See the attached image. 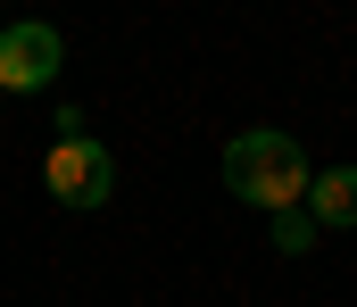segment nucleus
Listing matches in <instances>:
<instances>
[{
  "label": "nucleus",
  "instance_id": "f257e3e1",
  "mask_svg": "<svg viewBox=\"0 0 357 307\" xmlns=\"http://www.w3.org/2000/svg\"><path fill=\"white\" fill-rule=\"evenodd\" d=\"M307 183H316V166H307V150L291 141V133H233L225 141V191L250 207H266V216H291V207H307Z\"/></svg>",
  "mask_w": 357,
  "mask_h": 307
},
{
  "label": "nucleus",
  "instance_id": "f03ea898",
  "mask_svg": "<svg viewBox=\"0 0 357 307\" xmlns=\"http://www.w3.org/2000/svg\"><path fill=\"white\" fill-rule=\"evenodd\" d=\"M42 183H50L59 207H108V191H116V150L91 141V133H59L50 158H42Z\"/></svg>",
  "mask_w": 357,
  "mask_h": 307
},
{
  "label": "nucleus",
  "instance_id": "20e7f679",
  "mask_svg": "<svg viewBox=\"0 0 357 307\" xmlns=\"http://www.w3.org/2000/svg\"><path fill=\"white\" fill-rule=\"evenodd\" d=\"M307 216L316 233H357V166H324L307 183Z\"/></svg>",
  "mask_w": 357,
  "mask_h": 307
},
{
  "label": "nucleus",
  "instance_id": "39448f33",
  "mask_svg": "<svg viewBox=\"0 0 357 307\" xmlns=\"http://www.w3.org/2000/svg\"><path fill=\"white\" fill-rule=\"evenodd\" d=\"M266 224H274V241H282L291 258H299V249H316V216H307V207H291V216H266Z\"/></svg>",
  "mask_w": 357,
  "mask_h": 307
},
{
  "label": "nucleus",
  "instance_id": "7ed1b4c3",
  "mask_svg": "<svg viewBox=\"0 0 357 307\" xmlns=\"http://www.w3.org/2000/svg\"><path fill=\"white\" fill-rule=\"evenodd\" d=\"M59 67H67L59 25H42V17L0 25V92H50V84H59Z\"/></svg>",
  "mask_w": 357,
  "mask_h": 307
}]
</instances>
